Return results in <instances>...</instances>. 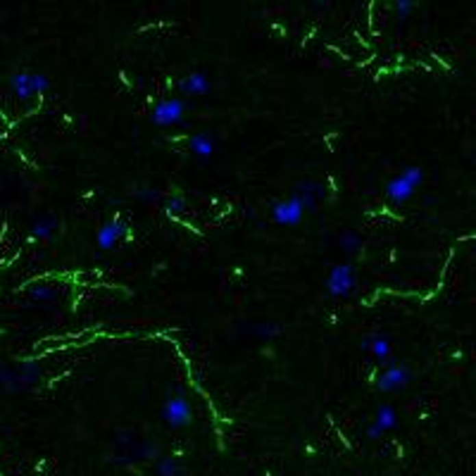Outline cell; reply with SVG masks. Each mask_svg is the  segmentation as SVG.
I'll return each instance as SVG.
<instances>
[{
	"label": "cell",
	"mask_w": 476,
	"mask_h": 476,
	"mask_svg": "<svg viewBox=\"0 0 476 476\" xmlns=\"http://www.w3.org/2000/svg\"><path fill=\"white\" fill-rule=\"evenodd\" d=\"M362 348H369V353L381 362H390V340L384 334H372L362 338Z\"/></svg>",
	"instance_id": "11"
},
{
	"label": "cell",
	"mask_w": 476,
	"mask_h": 476,
	"mask_svg": "<svg viewBox=\"0 0 476 476\" xmlns=\"http://www.w3.org/2000/svg\"><path fill=\"white\" fill-rule=\"evenodd\" d=\"M188 145H190V153H193L195 158H200V160H210L214 155V148H217V143L212 141V136H210L208 131L193 134Z\"/></svg>",
	"instance_id": "12"
},
{
	"label": "cell",
	"mask_w": 476,
	"mask_h": 476,
	"mask_svg": "<svg viewBox=\"0 0 476 476\" xmlns=\"http://www.w3.org/2000/svg\"><path fill=\"white\" fill-rule=\"evenodd\" d=\"M158 476H186V469L177 458H160L158 460Z\"/></svg>",
	"instance_id": "18"
},
{
	"label": "cell",
	"mask_w": 476,
	"mask_h": 476,
	"mask_svg": "<svg viewBox=\"0 0 476 476\" xmlns=\"http://www.w3.org/2000/svg\"><path fill=\"white\" fill-rule=\"evenodd\" d=\"M186 208H188V203H186V195L184 193H172L167 200H164V212L172 214V217L174 214L186 212Z\"/></svg>",
	"instance_id": "21"
},
{
	"label": "cell",
	"mask_w": 476,
	"mask_h": 476,
	"mask_svg": "<svg viewBox=\"0 0 476 476\" xmlns=\"http://www.w3.org/2000/svg\"><path fill=\"white\" fill-rule=\"evenodd\" d=\"M412 10H414L412 0H398V3L393 5V12H395V17H398V19H408L410 14H412Z\"/></svg>",
	"instance_id": "23"
},
{
	"label": "cell",
	"mask_w": 476,
	"mask_h": 476,
	"mask_svg": "<svg viewBox=\"0 0 476 476\" xmlns=\"http://www.w3.org/2000/svg\"><path fill=\"white\" fill-rule=\"evenodd\" d=\"M372 424H374V427H379L384 434L398 427V414H395L393 405H388V403L377 405V412H374V422Z\"/></svg>",
	"instance_id": "13"
},
{
	"label": "cell",
	"mask_w": 476,
	"mask_h": 476,
	"mask_svg": "<svg viewBox=\"0 0 476 476\" xmlns=\"http://www.w3.org/2000/svg\"><path fill=\"white\" fill-rule=\"evenodd\" d=\"M381 436H384V431H381L379 427H374V424H369V427H367V438H372V440H379Z\"/></svg>",
	"instance_id": "24"
},
{
	"label": "cell",
	"mask_w": 476,
	"mask_h": 476,
	"mask_svg": "<svg viewBox=\"0 0 476 476\" xmlns=\"http://www.w3.org/2000/svg\"><path fill=\"white\" fill-rule=\"evenodd\" d=\"M0 388L8 390V393H19L24 390V384L19 379V372L14 367H8V364H0Z\"/></svg>",
	"instance_id": "15"
},
{
	"label": "cell",
	"mask_w": 476,
	"mask_h": 476,
	"mask_svg": "<svg viewBox=\"0 0 476 476\" xmlns=\"http://www.w3.org/2000/svg\"><path fill=\"white\" fill-rule=\"evenodd\" d=\"M253 334L262 340H272V338H277V336L284 334V327L277 322H260V324H255Z\"/></svg>",
	"instance_id": "20"
},
{
	"label": "cell",
	"mask_w": 476,
	"mask_h": 476,
	"mask_svg": "<svg viewBox=\"0 0 476 476\" xmlns=\"http://www.w3.org/2000/svg\"><path fill=\"white\" fill-rule=\"evenodd\" d=\"M179 91L186 95H205L210 91V79L205 72H188L179 79Z\"/></svg>",
	"instance_id": "9"
},
{
	"label": "cell",
	"mask_w": 476,
	"mask_h": 476,
	"mask_svg": "<svg viewBox=\"0 0 476 476\" xmlns=\"http://www.w3.org/2000/svg\"><path fill=\"white\" fill-rule=\"evenodd\" d=\"M29 298L38 300V303H53V300L58 298V288L50 284H36L29 288Z\"/></svg>",
	"instance_id": "19"
},
{
	"label": "cell",
	"mask_w": 476,
	"mask_h": 476,
	"mask_svg": "<svg viewBox=\"0 0 476 476\" xmlns=\"http://www.w3.org/2000/svg\"><path fill=\"white\" fill-rule=\"evenodd\" d=\"M358 288V274L353 262H338L329 269V277L324 279V290L331 298H348Z\"/></svg>",
	"instance_id": "2"
},
{
	"label": "cell",
	"mask_w": 476,
	"mask_h": 476,
	"mask_svg": "<svg viewBox=\"0 0 476 476\" xmlns=\"http://www.w3.org/2000/svg\"><path fill=\"white\" fill-rule=\"evenodd\" d=\"M424 181V169L422 167H405L398 177H393L386 184V198L393 205L408 203L414 195V190L422 186Z\"/></svg>",
	"instance_id": "1"
},
{
	"label": "cell",
	"mask_w": 476,
	"mask_h": 476,
	"mask_svg": "<svg viewBox=\"0 0 476 476\" xmlns=\"http://www.w3.org/2000/svg\"><path fill=\"white\" fill-rule=\"evenodd\" d=\"M10 88L19 100H29L34 95H43L50 88L46 74L36 72H14L10 74Z\"/></svg>",
	"instance_id": "3"
},
{
	"label": "cell",
	"mask_w": 476,
	"mask_h": 476,
	"mask_svg": "<svg viewBox=\"0 0 476 476\" xmlns=\"http://www.w3.org/2000/svg\"><path fill=\"white\" fill-rule=\"evenodd\" d=\"M305 212H308V210H305L303 200L293 193H290L288 198L279 200V203L272 208V217L279 227H295V224L303 222Z\"/></svg>",
	"instance_id": "6"
},
{
	"label": "cell",
	"mask_w": 476,
	"mask_h": 476,
	"mask_svg": "<svg viewBox=\"0 0 476 476\" xmlns=\"http://www.w3.org/2000/svg\"><path fill=\"white\" fill-rule=\"evenodd\" d=\"M184 112H186V103L181 98H164L153 108L150 122L155 127H174L184 119Z\"/></svg>",
	"instance_id": "5"
},
{
	"label": "cell",
	"mask_w": 476,
	"mask_h": 476,
	"mask_svg": "<svg viewBox=\"0 0 476 476\" xmlns=\"http://www.w3.org/2000/svg\"><path fill=\"white\" fill-rule=\"evenodd\" d=\"M124 222H119V219H110V222H105L103 227L98 229V234H95V243H98L100 250H112L114 243H117L119 238L124 236Z\"/></svg>",
	"instance_id": "8"
},
{
	"label": "cell",
	"mask_w": 476,
	"mask_h": 476,
	"mask_svg": "<svg viewBox=\"0 0 476 476\" xmlns=\"http://www.w3.org/2000/svg\"><path fill=\"white\" fill-rule=\"evenodd\" d=\"M336 243H338V248L343 250L345 255H358L360 250H362V238H360L355 231H350V229L340 231L338 238H336Z\"/></svg>",
	"instance_id": "17"
},
{
	"label": "cell",
	"mask_w": 476,
	"mask_h": 476,
	"mask_svg": "<svg viewBox=\"0 0 476 476\" xmlns=\"http://www.w3.org/2000/svg\"><path fill=\"white\" fill-rule=\"evenodd\" d=\"M55 229H58V219L53 217V214H43V217L34 219L32 224V236L34 238H50L55 234Z\"/></svg>",
	"instance_id": "16"
},
{
	"label": "cell",
	"mask_w": 476,
	"mask_h": 476,
	"mask_svg": "<svg viewBox=\"0 0 476 476\" xmlns=\"http://www.w3.org/2000/svg\"><path fill=\"white\" fill-rule=\"evenodd\" d=\"M131 195L134 198H138V200H143V203H153V200H158V190L155 188H150V186H136L131 190Z\"/></svg>",
	"instance_id": "22"
},
{
	"label": "cell",
	"mask_w": 476,
	"mask_h": 476,
	"mask_svg": "<svg viewBox=\"0 0 476 476\" xmlns=\"http://www.w3.org/2000/svg\"><path fill=\"white\" fill-rule=\"evenodd\" d=\"M293 195H298L303 200L305 210H314L317 208V200L324 195V186L319 181H300L298 186L293 188Z\"/></svg>",
	"instance_id": "10"
},
{
	"label": "cell",
	"mask_w": 476,
	"mask_h": 476,
	"mask_svg": "<svg viewBox=\"0 0 476 476\" xmlns=\"http://www.w3.org/2000/svg\"><path fill=\"white\" fill-rule=\"evenodd\" d=\"M410 381H412V372H410V367H405V364L390 360L388 367L381 372L377 386H379V390H384V393H395V390H403Z\"/></svg>",
	"instance_id": "7"
},
{
	"label": "cell",
	"mask_w": 476,
	"mask_h": 476,
	"mask_svg": "<svg viewBox=\"0 0 476 476\" xmlns=\"http://www.w3.org/2000/svg\"><path fill=\"white\" fill-rule=\"evenodd\" d=\"M17 372H19L22 384H24V390L32 388V386H36L38 381H41V364H38L36 360H22Z\"/></svg>",
	"instance_id": "14"
},
{
	"label": "cell",
	"mask_w": 476,
	"mask_h": 476,
	"mask_svg": "<svg viewBox=\"0 0 476 476\" xmlns=\"http://www.w3.org/2000/svg\"><path fill=\"white\" fill-rule=\"evenodd\" d=\"M190 417H193V408H190L188 398L184 393L169 395L162 405V419L167 427L172 429H184L190 424Z\"/></svg>",
	"instance_id": "4"
}]
</instances>
